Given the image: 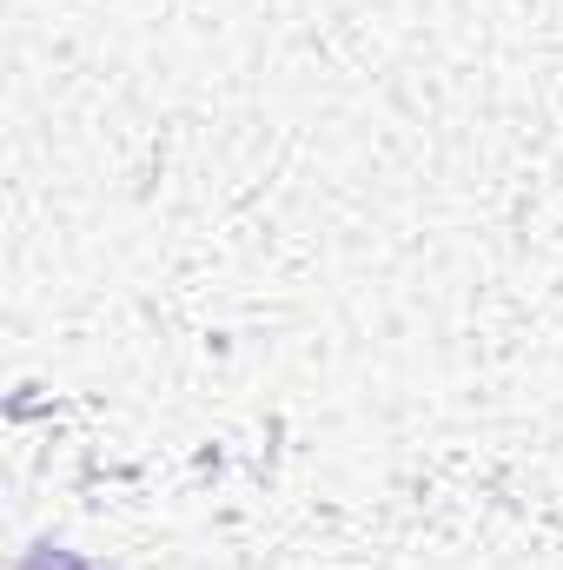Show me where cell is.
Masks as SVG:
<instances>
[{
    "label": "cell",
    "instance_id": "6da1fadb",
    "mask_svg": "<svg viewBox=\"0 0 563 570\" xmlns=\"http://www.w3.org/2000/svg\"><path fill=\"white\" fill-rule=\"evenodd\" d=\"M20 570H93V564H80L73 551H33V558H27Z\"/></svg>",
    "mask_w": 563,
    "mask_h": 570
}]
</instances>
